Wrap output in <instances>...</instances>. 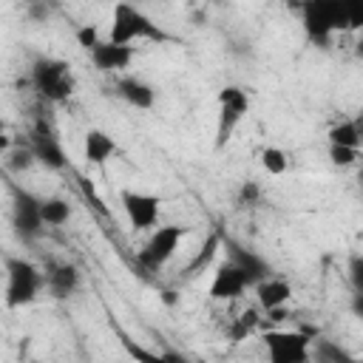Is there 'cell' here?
Masks as SVG:
<instances>
[{"label": "cell", "instance_id": "obj_1", "mask_svg": "<svg viewBox=\"0 0 363 363\" xmlns=\"http://www.w3.org/2000/svg\"><path fill=\"white\" fill-rule=\"evenodd\" d=\"M303 14V28L306 37L318 45H329L332 34L337 31H349V11H346V0H309L301 6Z\"/></svg>", "mask_w": 363, "mask_h": 363}, {"label": "cell", "instance_id": "obj_2", "mask_svg": "<svg viewBox=\"0 0 363 363\" xmlns=\"http://www.w3.org/2000/svg\"><path fill=\"white\" fill-rule=\"evenodd\" d=\"M108 40L116 45H130L139 40H164L162 28L136 6L130 3H116L113 14H111V28H108Z\"/></svg>", "mask_w": 363, "mask_h": 363}, {"label": "cell", "instance_id": "obj_3", "mask_svg": "<svg viewBox=\"0 0 363 363\" xmlns=\"http://www.w3.org/2000/svg\"><path fill=\"white\" fill-rule=\"evenodd\" d=\"M31 85L48 102H65L74 94V74L65 60L40 57L31 65Z\"/></svg>", "mask_w": 363, "mask_h": 363}, {"label": "cell", "instance_id": "obj_4", "mask_svg": "<svg viewBox=\"0 0 363 363\" xmlns=\"http://www.w3.org/2000/svg\"><path fill=\"white\" fill-rule=\"evenodd\" d=\"M45 275L26 258H6V306H26L37 301Z\"/></svg>", "mask_w": 363, "mask_h": 363}, {"label": "cell", "instance_id": "obj_5", "mask_svg": "<svg viewBox=\"0 0 363 363\" xmlns=\"http://www.w3.org/2000/svg\"><path fill=\"white\" fill-rule=\"evenodd\" d=\"M269 363H312V337L298 329H272L261 335Z\"/></svg>", "mask_w": 363, "mask_h": 363}, {"label": "cell", "instance_id": "obj_6", "mask_svg": "<svg viewBox=\"0 0 363 363\" xmlns=\"http://www.w3.org/2000/svg\"><path fill=\"white\" fill-rule=\"evenodd\" d=\"M247 111H250V94H247L244 88H238V85H224V88L218 91L216 150H221V147L233 139V133H235V128L241 125V119L247 116Z\"/></svg>", "mask_w": 363, "mask_h": 363}, {"label": "cell", "instance_id": "obj_7", "mask_svg": "<svg viewBox=\"0 0 363 363\" xmlns=\"http://www.w3.org/2000/svg\"><path fill=\"white\" fill-rule=\"evenodd\" d=\"M184 238H187V227H182V224L156 227V230L150 233V238L145 241V247L139 250V255H136L139 267H145V269H159V267H164V264L176 255V250H179V244H182Z\"/></svg>", "mask_w": 363, "mask_h": 363}, {"label": "cell", "instance_id": "obj_8", "mask_svg": "<svg viewBox=\"0 0 363 363\" xmlns=\"http://www.w3.org/2000/svg\"><path fill=\"white\" fill-rule=\"evenodd\" d=\"M11 224L17 230V235L23 241H34L40 238L45 221H43V199L26 193V190H17L14 193V210H11Z\"/></svg>", "mask_w": 363, "mask_h": 363}, {"label": "cell", "instance_id": "obj_9", "mask_svg": "<svg viewBox=\"0 0 363 363\" xmlns=\"http://www.w3.org/2000/svg\"><path fill=\"white\" fill-rule=\"evenodd\" d=\"M122 210H125L133 230H156L159 213H162V199L153 193L125 190L122 193Z\"/></svg>", "mask_w": 363, "mask_h": 363}, {"label": "cell", "instance_id": "obj_10", "mask_svg": "<svg viewBox=\"0 0 363 363\" xmlns=\"http://www.w3.org/2000/svg\"><path fill=\"white\" fill-rule=\"evenodd\" d=\"M250 286H252V281L247 278V272L241 267H235L233 261H224L216 267L207 292L213 301H238Z\"/></svg>", "mask_w": 363, "mask_h": 363}, {"label": "cell", "instance_id": "obj_11", "mask_svg": "<svg viewBox=\"0 0 363 363\" xmlns=\"http://www.w3.org/2000/svg\"><path fill=\"white\" fill-rule=\"evenodd\" d=\"M28 147H31V153H34V159L40 162V164H45L48 170H62L65 167V150H62V145H60V139L54 136V130L43 122V119H37V125L31 128V142H28Z\"/></svg>", "mask_w": 363, "mask_h": 363}, {"label": "cell", "instance_id": "obj_12", "mask_svg": "<svg viewBox=\"0 0 363 363\" xmlns=\"http://www.w3.org/2000/svg\"><path fill=\"white\" fill-rule=\"evenodd\" d=\"M224 247H227V261H233L235 267H241L247 272V278L252 281V286L261 284L264 278H269V264L261 255H255L252 250L241 247L238 241H224Z\"/></svg>", "mask_w": 363, "mask_h": 363}, {"label": "cell", "instance_id": "obj_13", "mask_svg": "<svg viewBox=\"0 0 363 363\" xmlns=\"http://www.w3.org/2000/svg\"><path fill=\"white\" fill-rule=\"evenodd\" d=\"M130 60H133V45H116L111 40H102L91 51V62L99 71H122L130 65Z\"/></svg>", "mask_w": 363, "mask_h": 363}, {"label": "cell", "instance_id": "obj_14", "mask_svg": "<svg viewBox=\"0 0 363 363\" xmlns=\"http://www.w3.org/2000/svg\"><path fill=\"white\" fill-rule=\"evenodd\" d=\"M255 298H258V303H261L267 312H275V309H284V306L289 303L292 286H289V281L269 275V278H264L261 284H255Z\"/></svg>", "mask_w": 363, "mask_h": 363}, {"label": "cell", "instance_id": "obj_15", "mask_svg": "<svg viewBox=\"0 0 363 363\" xmlns=\"http://www.w3.org/2000/svg\"><path fill=\"white\" fill-rule=\"evenodd\" d=\"M45 286L54 298H68L79 289V269L74 264H54L45 272Z\"/></svg>", "mask_w": 363, "mask_h": 363}, {"label": "cell", "instance_id": "obj_16", "mask_svg": "<svg viewBox=\"0 0 363 363\" xmlns=\"http://www.w3.org/2000/svg\"><path fill=\"white\" fill-rule=\"evenodd\" d=\"M116 94H119L128 105H133V108H139V111H147V108H153V102H156V91H153L145 79H139V77H122V79L116 82Z\"/></svg>", "mask_w": 363, "mask_h": 363}, {"label": "cell", "instance_id": "obj_17", "mask_svg": "<svg viewBox=\"0 0 363 363\" xmlns=\"http://www.w3.org/2000/svg\"><path fill=\"white\" fill-rule=\"evenodd\" d=\"M113 153H116V142L105 130L91 128L85 133V139H82V156H85L88 164H105Z\"/></svg>", "mask_w": 363, "mask_h": 363}, {"label": "cell", "instance_id": "obj_18", "mask_svg": "<svg viewBox=\"0 0 363 363\" xmlns=\"http://www.w3.org/2000/svg\"><path fill=\"white\" fill-rule=\"evenodd\" d=\"M326 136H329V145H335V147L360 150V145H363V116H357V119H343V122L332 125Z\"/></svg>", "mask_w": 363, "mask_h": 363}, {"label": "cell", "instance_id": "obj_19", "mask_svg": "<svg viewBox=\"0 0 363 363\" xmlns=\"http://www.w3.org/2000/svg\"><path fill=\"white\" fill-rule=\"evenodd\" d=\"M221 244H224V241H221V235H218V233H213V235H207V241H204V244L199 247V252H196V255H193V261L187 264V269H184V275H190V278H193V275H199V272H204V267H210V261L216 258V252L221 250Z\"/></svg>", "mask_w": 363, "mask_h": 363}, {"label": "cell", "instance_id": "obj_20", "mask_svg": "<svg viewBox=\"0 0 363 363\" xmlns=\"http://www.w3.org/2000/svg\"><path fill=\"white\" fill-rule=\"evenodd\" d=\"M312 363H354V357L335 340H315L312 343Z\"/></svg>", "mask_w": 363, "mask_h": 363}, {"label": "cell", "instance_id": "obj_21", "mask_svg": "<svg viewBox=\"0 0 363 363\" xmlns=\"http://www.w3.org/2000/svg\"><path fill=\"white\" fill-rule=\"evenodd\" d=\"M68 218H71V204H68V199H62V196H48V199H43V221H45L48 227H62Z\"/></svg>", "mask_w": 363, "mask_h": 363}, {"label": "cell", "instance_id": "obj_22", "mask_svg": "<svg viewBox=\"0 0 363 363\" xmlns=\"http://www.w3.org/2000/svg\"><path fill=\"white\" fill-rule=\"evenodd\" d=\"M261 167H264L269 176H284V173L289 170V156H286V150L278 147V145H267V147L261 150Z\"/></svg>", "mask_w": 363, "mask_h": 363}, {"label": "cell", "instance_id": "obj_23", "mask_svg": "<svg viewBox=\"0 0 363 363\" xmlns=\"http://www.w3.org/2000/svg\"><path fill=\"white\" fill-rule=\"evenodd\" d=\"M34 162H37V159H34V153H31L28 145H26V147H23V145H17V147H6L3 164H6L9 173H23V170H28Z\"/></svg>", "mask_w": 363, "mask_h": 363}, {"label": "cell", "instance_id": "obj_24", "mask_svg": "<svg viewBox=\"0 0 363 363\" xmlns=\"http://www.w3.org/2000/svg\"><path fill=\"white\" fill-rule=\"evenodd\" d=\"M255 326H258V312L255 309H244L233 323H230V329H227V337L233 340V343H238V340H244V337H250L252 332H255Z\"/></svg>", "mask_w": 363, "mask_h": 363}, {"label": "cell", "instance_id": "obj_25", "mask_svg": "<svg viewBox=\"0 0 363 363\" xmlns=\"http://www.w3.org/2000/svg\"><path fill=\"white\" fill-rule=\"evenodd\" d=\"M99 43H102V37H99V26H96V23H85V26L77 28V45L85 48L88 54H91Z\"/></svg>", "mask_w": 363, "mask_h": 363}, {"label": "cell", "instance_id": "obj_26", "mask_svg": "<svg viewBox=\"0 0 363 363\" xmlns=\"http://www.w3.org/2000/svg\"><path fill=\"white\" fill-rule=\"evenodd\" d=\"M346 272H349V284H352V289H354L357 295H363V252L349 255Z\"/></svg>", "mask_w": 363, "mask_h": 363}, {"label": "cell", "instance_id": "obj_27", "mask_svg": "<svg viewBox=\"0 0 363 363\" xmlns=\"http://www.w3.org/2000/svg\"><path fill=\"white\" fill-rule=\"evenodd\" d=\"M329 162H332L335 167H349V164H354V162H357V150L329 145Z\"/></svg>", "mask_w": 363, "mask_h": 363}, {"label": "cell", "instance_id": "obj_28", "mask_svg": "<svg viewBox=\"0 0 363 363\" xmlns=\"http://www.w3.org/2000/svg\"><path fill=\"white\" fill-rule=\"evenodd\" d=\"M128 346V352L133 354V360L136 363H170V354L167 352H147V349H139V346H130V343H125Z\"/></svg>", "mask_w": 363, "mask_h": 363}, {"label": "cell", "instance_id": "obj_29", "mask_svg": "<svg viewBox=\"0 0 363 363\" xmlns=\"http://www.w3.org/2000/svg\"><path fill=\"white\" fill-rule=\"evenodd\" d=\"M238 201L241 204H258L261 201V187H258V182H252V179H247L244 184H241V190H238Z\"/></svg>", "mask_w": 363, "mask_h": 363}, {"label": "cell", "instance_id": "obj_30", "mask_svg": "<svg viewBox=\"0 0 363 363\" xmlns=\"http://www.w3.org/2000/svg\"><path fill=\"white\" fill-rule=\"evenodd\" d=\"M349 31H363V0H346Z\"/></svg>", "mask_w": 363, "mask_h": 363}, {"label": "cell", "instance_id": "obj_31", "mask_svg": "<svg viewBox=\"0 0 363 363\" xmlns=\"http://www.w3.org/2000/svg\"><path fill=\"white\" fill-rule=\"evenodd\" d=\"M349 309H352V315H354V318H360V320H363V295H357V292H354V295H352Z\"/></svg>", "mask_w": 363, "mask_h": 363}, {"label": "cell", "instance_id": "obj_32", "mask_svg": "<svg viewBox=\"0 0 363 363\" xmlns=\"http://www.w3.org/2000/svg\"><path fill=\"white\" fill-rule=\"evenodd\" d=\"M170 354V363H190L187 357H182V354H176V352H167Z\"/></svg>", "mask_w": 363, "mask_h": 363}, {"label": "cell", "instance_id": "obj_33", "mask_svg": "<svg viewBox=\"0 0 363 363\" xmlns=\"http://www.w3.org/2000/svg\"><path fill=\"white\" fill-rule=\"evenodd\" d=\"M164 303H176V292H173V289L164 292Z\"/></svg>", "mask_w": 363, "mask_h": 363}]
</instances>
